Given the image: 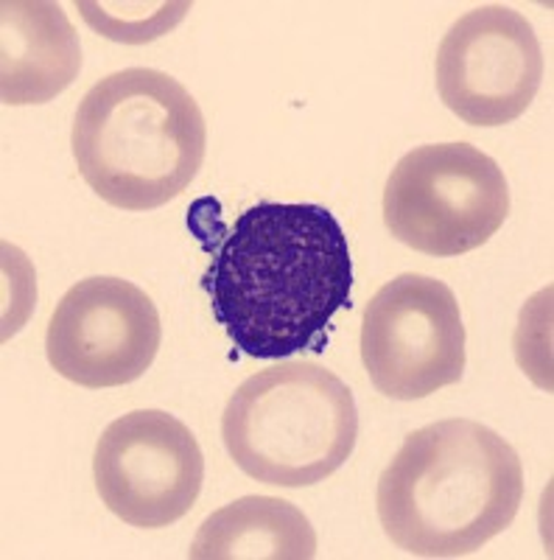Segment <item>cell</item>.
<instances>
[{
    "label": "cell",
    "mask_w": 554,
    "mask_h": 560,
    "mask_svg": "<svg viewBox=\"0 0 554 560\" xmlns=\"http://www.w3.org/2000/svg\"><path fill=\"white\" fill-rule=\"evenodd\" d=\"M362 362L373 387L396 401H421L462 382L465 325L457 294L417 272L384 283L362 319Z\"/></svg>",
    "instance_id": "6"
},
{
    "label": "cell",
    "mask_w": 554,
    "mask_h": 560,
    "mask_svg": "<svg viewBox=\"0 0 554 560\" xmlns=\"http://www.w3.org/2000/svg\"><path fill=\"white\" fill-rule=\"evenodd\" d=\"M523 465L471 418L428 423L403 440L378 479V518L412 558H465L516 522Z\"/></svg>",
    "instance_id": "2"
},
{
    "label": "cell",
    "mask_w": 554,
    "mask_h": 560,
    "mask_svg": "<svg viewBox=\"0 0 554 560\" xmlns=\"http://www.w3.org/2000/svg\"><path fill=\"white\" fill-rule=\"evenodd\" d=\"M73 158L107 205L154 210L174 202L199 174L208 124L197 98L154 68L98 79L73 118Z\"/></svg>",
    "instance_id": "3"
},
{
    "label": "cell",
    "mask_w": 554,
    "mask_h": 560,
    "mask_svg": "<svg viewBox=\"0 0 554 560\" xmlns=\"http://www.w3.org/2000/svg\"><path fill=\"white\" fill-rule=\"evenodd\" d=\"M543 82V51L535 28L502 3L471 9L448 28L437 48V90L471 127L518 121Z\"/></svg>",
    "instance_id": "8"
},
{
    "label": "cell",
    "mask_w": 554,
    "mask_h": 560,
    "mask_svg": "<svg viewBox=\"0 0 554 560\" xmlns=\"http://www.w3.org/2000/svg\"><path fill=\"white\" fill-rule=\"evenodd\" d=\"M222 440L229 459L256 482L308 488L351 459L358 409L351 387L328 368L283 362L229 395Z\"/></svg>",
    "instance_id": "4"
},
{
    "label": "cell",
    "mask_w": 554,
    "mask_h": 560,
    "mask_svg": "<svg viewBox=\"0 0 554 560\" xmlns=\"http://www.w3.org/2000/svg\"><path fill=\"white\" fill-rule=\"evenodd\" d=\"M188 558L314 560L317 533L306 513L286 499L244 497L204 518Z\"/></svg>",
    "instance_id": "11"
},
{
    "label": "cell",
    "mask_w": 554,
    "mask_h": 560,
    "mask_svg": "<svg viewBox=\"0 0 554 560\" xmlns=\"http://www.w3.org/2000/svg\"><path fill=\"white\" fill-rule=\"evenodd\" d=\"M93 477L113 516L129 527L163 529L197 504L204 457L182 420L163 409H134L102 432Z\"/></svg>",
    "instance_id": "7"
},
{
    "label": "cell",
    "mask_w": 554,
    "mask_h": 560,
    "mask_svg": "<svg viewBox=\"0 0 554 560\" xmlns=\"http://www.w3.org/2000/svg\"><path fill=\"white\" fill-rule=\"evenodd\" d=\"M0 102L45 104L76 82L82 43L59 3L7 0L0 3Z\"/></svg>",
    "instance_id": "10"
},
{
    "label": "cell",
    "mask_w": 554,
    "mask_h": 560,
    "mask_svg": "<svg viewBox=\"0 0 554 560\" xmlns=\"http://www.w3.org/2000/svg\"><path fill=\"white\" fill-rule=\"evenodd\" d=\"M163 342L154 300L121 278H87L68 289L45 331V357L59 376L87 389L132 384Z\"/></svg>",
    "instance_id": "9"
},
{
    "label": "cell",
    "mask_w": 554,
    "mask_h": 560,
    "mask_svg": "<svg viewBox=\"0 0 554 560\" xmlns=\"http://www.w3.org/2000/svg\"><path fill=\"white\" fill-rule=\"evenodd\" d=\"M90 28L115 43L141 45L174 32L191 12V3H76Z\"/></svg>",
    "instance_id": "12"
},
{
    "label": "cell",
    "mask_w": 554,
    "mask_h": 560,
    "mask_svg": "<svg viewBox=\"0 0 554 560\" xmlns=\"http://www.w3.org/2000/svg\"><path fill=\"white\" fill-rule=\"evenodd\" d=\"M204 289L216 323L247 357L322 350L333 314L351 306L353 258L342 224L322 205L247 208L204 275Z\"/></svg>",
    "instance_id": "1"
},
{
    "label": "cell",
    "mask_w": 554,
    "mask_h": 560,
    "mask_svg": "<svg viewBox=\"0 0 554 560\" xmlns=\"http://www.w3.org/2000/svg\"><path fill=\"white\" fill-rule=\"evenodd\" d=\"M510 217L502 166L471 143H428L398 160L384 188L389 236L417 253L453 258L479 249Z\"/></svg>",
    "instance_id": "5"
}]
</instances>
